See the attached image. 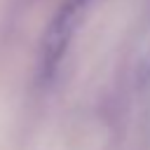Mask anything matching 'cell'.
<instances>
[{"label": "cell", "instance_id": "1", "mask_svg": "<svg viewBox=\"0 0 150 150\" xmlns=\"http://www.w3.org/2000/svg\"><path fill=\"white\" fill-rule=\"evenodd\" d=\"M82 5H84V0H66V5L52 19V23L45 33L42 47H40V80L54 77V73L70 45V38L75 33L77 19L82 14Z\"/></svg>", "mask_w": 150, "mask_h": 150}, {"label": "cell", "instance_id": "2", "mask_svg": "<svg viewBox=\"0 0 150 150\" xmlns=\"http://www.w3.org/2000/svg\"><path fill=\"white\" fill-rule=\"evenodd\" d=\"M145 68L150 70V45H148V49H145Z\"/></svg>", "mask_w": 150, "mask_h": 150}]
</instances>
